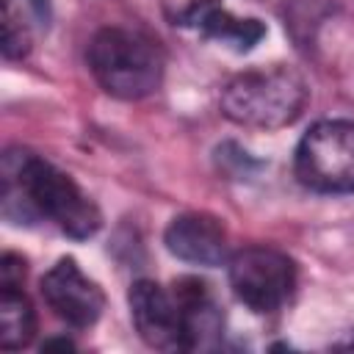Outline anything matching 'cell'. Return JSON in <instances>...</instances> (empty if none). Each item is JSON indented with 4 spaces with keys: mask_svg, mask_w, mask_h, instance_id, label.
<instances>
[{
    "mask_svg": "<svg viewBox=\"0 0 354 354\" xmlns=\"http://www.w3.org/2000/svg\"><path fill=\"white\" fill-rule=\"evenodd\" d=\"M0 183L3 216L14 224L50 218L61 232L77 241L91 238L102 224L97 205L80 191V185L66 171L28 149H8L3 155Z\"/></svg>",
    "mask_w": 354,
    "mask_h": 354,
    "instance_id": "6da1fadb",
    "label": "cell"
},
{
    "mask_svg": "<svg viewBox=\"0 0 354 354\" xmlns=\"http://www.w3.org/2000/svg\"><path fill=\"white\" fill-rule=\"evenodd\" d=\"M310 88L290 66H257L235 75L221 88V113L243 127H285L307 105Z\"/></svg>",
    "mask_w": 354,
    "mask_h": 354,
    "instance_id": "7a4b0ae2",
    "label": "cell"
},
{
    "mask_svg": "<svg viewBox=\"0 0 354 354\" xmlns=\"http://www.w3.org/2000/svg\"><path fill=\"white\" fill-rule=\"evenodd\" d=\"M88 69L97 83L119 100L149 97L163 77V55L158 44L130 28H102L91 36Z\"/></svg>",
    "mask_w": 354,
    "mask_h": 354,
    "instance_id": "3957f363",
    "label": "cell"
},
{
    "mask_svg": "<svg viewBox=\"0 0 354 354\" xmlns=\"http://www.w3.org/2000/svg\"><path fill=\"white\" fill-rule=\"evenodd\" d=\"M293 169L318 194H354V122H315L296 147Z\"/></svg>",
    "mask_w": 354,
    "mask_h": 354,
    "instance_id": "277c9868",
    "label": "cell"
},
{
    "mask_svg": "<svg viewBox=\"0 0 354 354\" xmlns=\"http://www.w3.org/2000/svg\"><path fill=\"white\" fill-rule=\"evenodd\" d=\"M230 288L252 313L279 310L296 288V266L271 246H246L230 257Z\"/></svg>",
    "mask_w": 354,
    "mask_h": 354,
    "instance_id": "5b68a950",
    "label": "cell"
},
{
    "mask_svg": "<svg viewBox=\"0 0 354 354\" xmlns=\"http://www.w3.org/2000/svg\"><path fill=\"white\" fill-rule=\"evenodd\" d=\"M41 296L47 307L75 329H88L100 321L105 296L94 279H88L72 257H61L41 277Z\"/></svg>",
    "mask_w": 354,
    "mask_h": 354,
    "instance_id": "8992f818",
    "label": "cell"
},
{
    "mask_svg": "<svg viewBox=\"0 0 354 354\" xmlns=\"http://www.w3.org/2000/svg\"><path fill=\"white\" fill-rule=\"evenodd\" d=\"M127 301H130L136 332L149 348L188 351L185 326H183V315L174 293H169L152 279H138L133 282Z\"/></svg>",
    "mask_w": 354,
    "mask_h": 354,
    "instance_id": "52a82bcc",
    "label": "cell"
},
{
    "mask_svg": "<svg viewBox=\"0 0 354 354\" xmlns=\"http://www.w3.org/2000/svg\"><path fill=\"white\" fill-rule=\"evenodd\" d=\"M163 241H166V249L183 263L213 268L227 263L230 257L224 224L207 213H183L171 218Z\"/></svg>",
    "mask_w": 354,
    "mask_h": 354,
    "instance_id": "ba28073f",
    "label": "cell"
},
{
    "mask_svg": "<svg viewBox=\"0 0 354 354\" xmlns=\"http://www.w3.org/2000/svg\"><path fill=\"white\" fill-rule=\"evenodd\" d=\"M183 22L188 28H196L207 39H216L221 44H230L238 53L252 50L266 36V25L260 19H241V17L230 14L227 8H221L213 0H199L196 6H191L185 11Z\"/></svg>",
    "mask_w": 354,
    "mask_h": 354,
    "instance_id": "9c48e42d",
    "label": "cell"
},
{
    "mask_svg": "<svg viewBox=\"0 0 354 354\" xmlns=\"http://www.w3.org/2000/svg\"><path fill=\"white\" fill-rule=\"evenodd\" d=\"M174 299L180 304L183 326H185V343L188 348L207 346L221 332V313L210 293V288L202 279L183 277L174 282Z\"/></svg>",
    "mask_w": 354,
    "mask_h": 354,
    "instance_id": "30bf717a",
    "label": "cell"
},
{
    "mask_svg": "<svg viewBox=\"0 0 354 354\" xmlns=\"http://www.w3.org/2000/svg\"><path fill=\"white\" fill-rule=\"evenodd\" d=\"M36 313L22 285H0V348L14 351L33 340Z\"/></svg>",
    "mask_w": 354,
    "mask_h": 354,
    "instance_id": "8fae6325",
    "label": "cell"
},
{
    "mask_svg": "<svg viewBox=\"0 0 354 354\" xmlns=\"http://www.w3.org/2000/svg\"><path fill=\"white\" fill-rule=\"evenodd\" d=\"M30 47V39H28V30L22 22H17L14 17V6L11 0H6V22H3V55L8 61L14 58H22Z\"/></svg>",
    "mask_w": 354,
    "mask_h": 354,
    "instance_id": "7c38bea8",
    "label": "cell"
},
{
    "mask_svg": "<svg viewBox=\"0 0 354 354\" xmlns=\"http://www.w3.org/2000/svg\"><path fill=\"white\" fill-rule=\"evenodd\" d=\"M216 160H218V166L227 171V174H232L235 180H243V177H252L257 169H260V163L257 160H252L249 158V152H243L238 144H221L218 149H216Z\"/></svg>",
    "mask_w": 354,
    "mask_h": 354,
    "instance_id": "4fadbf2b",
    "label": "cell"
},
{
    "mask_svg": "<svg viewBox=\"0 0 354 354\" xmlns=\"http://www.w3.org/2000/svg\"><path fill=\"white\" fill-rule=\"evenodd\" d=\"M25 279V260L6 252L0 260V285H22Z\"/></svg>",
    "mask_w": 354,
    "mask_h": 354,
    "instance_id": "5bb4252c",
    "label": "cell"
},
{
    "mask_svg": "<svg viewBox=\"0 0 354 354\" xmlns=\"http://www.w3.org/2000/svg\"><path fill=\"white\" fill-rule=\"evenodd\" d=\"M28 6H30V11L36 14V19L41 25L50 22V0H28Z\"/></svg>",
    "mask_w": 354,
    "mask_h": 354,
    "instance_id": "9a60e30c",
    "label": "cell"
},
{
    "mask_svg": "<svg viewBox=\"0 0 354 354\" xmlns=\"http://www.w3.org/2000/svg\"><path fill=\"white\" fill-rule=\"evenodd\" d=\"M41 348H66V351H69V348H75V346H72L66 337H58V340H47Z\"/></svg>",
    "mask_w": 354,
    "mask_h": 354,
    "instance_id": "2e32d148",
    "label": "cell"
}]
</instances>
